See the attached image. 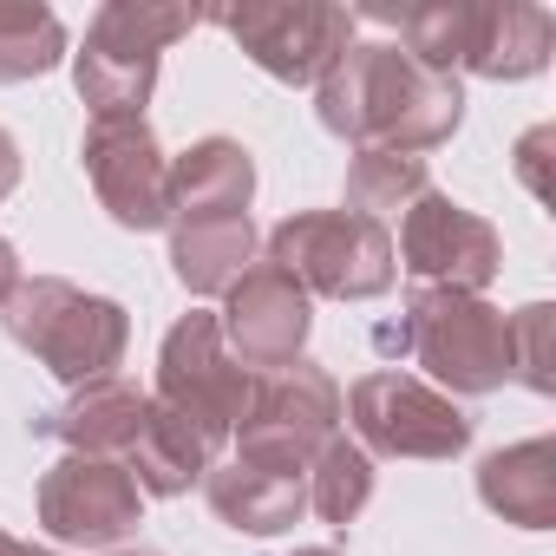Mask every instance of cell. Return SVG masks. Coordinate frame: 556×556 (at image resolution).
<instances>
[{"label": "cell", "mask_w": 556, "mask_h": 556, "mask_svg": "<svg viewBox=\"0 0 556 556\" xmlns=\"http://www.w3.org/2000/svg\"><path fill=\"white\" fill-rule=\"evenodd\" d=\"M361 452L380 458H458L471 445V419L452 406V393L400 374V367H374L354 380L348 393Z\"/></svg>", "instance_id": "ba28073f"}, {"label": "cell", "mask_w": 556, "mask_h": 556, "mask_svg": "<svg viewBox=\"0 0 556 556\" xmlns=\"http://www.w3.org/2000/svg\"><path fill=\"white\" fill-rule=\"evenodd\" d=\"M144 406H151V393H138L131 380L105 374V380H92V387H73V400H66L60 413H47L34 432L66 439V452L125 458L131 439H138V426H144Z\"/></svg>", "instance_id": "5bb4252c"}, {"label": "cell", "mask_w": 556, "mask_h": 556, "mask_svg": "<svg viewBox=\"0 0 556 556\" xmlns=\"http://www.w3.org/2000/svg\"><path fill=\"white\" fill-rule=\"evenodd\" d=\"M203 491H210V510L229 530H249V536H275V530H289L308 510V478L262 471V465H242V458L236 465H210Z\"/></svg>", "instance_id": "2e32d148"}, {"label": "cell", "mask_w": 556, "mask_h": 556, "mask_svg": "<svg viewBox=\"0 0 556 556\" xmlns=\"http://www.w3.org/2000/svg\"><path fill=\"white\" fill-rule=\"evenodd\" d=\"M79 157H86V177L118 229L170 223V157L157 151L144 118H92Z\"/></svg>", "instance_id": "7c38bea8"}, {"label": "cell", "mask_w": 556, "mask_h": 556, "mask_svg": "<svg viewBox=\"0 0 556 556\" xmlns=\"http://www.w3.org/2000/svg\"><path fill=\"white\" fill-rule=\"evenodd\" d=\"M138 517H144V491L131 484V471L118 458L66 452L40 478V523L53 543L105 549V543H125L138 530Z\"/></svg>", "instance_id": "8fae6325"}, {"label": "cell", "mask_w": 556, "mask_h": 556, "mask_svg": "<svg viewBox=\"0 0 556 556\" xmlns=\"http://www.w3.org/2000/svg\"><path fill=\"white\" fill-rule=\"evenodd\" d=\"M268 262L282 268L308 302L315 295H334V302L387 295L393 268H400L387 223L354 216V210H302L289 223H275L268 229Z\"/></svg>", "instance_id": "277c9868"}, {"label": "cell", "mask_w": 556, "mask_h": 556, "mask_svg": "<svg viewBox=\"0 0 556 556\" xmlns=\"http://www.w3.org/2000/svg\"><path fill=\"white\" fill-rule=\"evenodd\" d=\"M478 497L523 530L556 523V439H523L510 452H491L478 465Z\"/></svg>", "instance_id": "d6986e66"}, {"label": "cell", "mask_w": 556, "mask_h": 556, "mask_svg": "<svg viewBox=\"0 0 556 556\" xmlns=\"http://www.w3.org/2000/svg\"><path fill=\"white\" fill-rule=\"evenodd\" d=\"M374 497V458L348 439H328V452L308 465V510H321L328 523H354Z\"/></svg>", "instance_id": "603a6c76"}, {"label": "cell", "mask_w": 556, "mask_h": 556, "mask_svg": "<svg viewBox=\"0 0 556 556\" xmlns=\"http://www.w3.org/2000/svg\"><path fill=\"white\" fill-rule=\"evenodd\" d=\"M549 138H556V131H549V125H536V131L523 138V151H517V170H523V184H530L543 203H549V177H543V151H549Z\"/></svg>", "instance_id": "d4e9b609"}, {"label": "cell", "mask_w": 556, "mask_h": 556, "mask_svg": "<svg viewBox=\"0 0 556 556\" xmlns=\"http://www.w3.org/2000/svg\"><path fill=\"white\" fill-rule=\"evenodd\" d=\"M249 197H255V164L236 138H203L170 164V223L249 210Z\"/></svg>", "instance_id": "ffe728a7"}, {"label": "cell", "mask_w": 556, "mask_h": 556, "mask_svg": "<svg viewBox=\"0 0 556 556\" xmlns=\"http://www.w3.org/2000/svg\"><path fill=\"white\" fill-rule=\"evenodd\" d=\"M549 60V14L530 8V0H491L471 21V47L458 73L478 79H530Z\"/></svg>", "instance_id": "ac0fdd59"}, {"label": "cell", "mask_w": 556, "mask_h": 556, "mask_svg": "<svg viewBox=\"0 0 556 556\" xmlns=\"http://www.w3.org/2000/svg\"><path fill=\"white\" fill-rule=\"evenodd\" d=\"M255 262V229L249 210H223V216H177L170 223V268L190 295H223L236 275Z\"/></svg>", "instance_id": "e0dca14e"}, {"label": "cell", "mask_w": 556, "mask_h": 556, "mask_svg": "<svg viewBox=\"0 0 556 556\" xmlns=\"http://www.w3.org/2000/svg\"><path fill=\"white\" fill-rule=\"evenodd\" d=\"M341 439V387L315 361H289L249 380V406L236 419V458L262 471L308 478V465Z\"/></svg>", "instance_id": "5b68a950"}, {"label": "cell", "mask_w": 556, "mask_h": 556, "mask_svg": "<svg viewBox=\"0 0 556 556\" xmlns=\"http://www.w3.org/2000/svg\"><path fill=\"white\" fill-rule=\"evenodd\" d=\"M66 53V27L40 0H0V86L53 73Z\"/></svg>", "instance_id": "44dd1931"}, {"label": "cell", "mask_w": 556, "mask_h": 556, "mask_svg": "<svg viewBox=\"0 0 556 556\" xmlns=\"http://www.w3.org/2000/svg\"><path fill=\"white\" fill-rule=\"evenodd\" d=\"M249 367L223 348V328L210 308H190L170 334H164V354H157V393L170 413H184L210 445H223L249 406Z\"/></svg>", "instance_id": "9c48e42d"}, {"label": "cell", "mask_w": 556, "mask_h": 556, "mask_svg": "<svg viewBox=\"0 0 556 556\" xmlns=\"http://www.w3.org/2000/svg\"><path fill=\"white\" fill-rule=\"evenodd\" d=\"M315 99H321V125L334 138H348L354 151L419 157V151L445 144L465 118V86L445 73H426L393 40H354L328 66Z\"/></svg>", "instance_id": "6da1fadb"}, {"label": "cell", "mask_w": 556, "mask_h": 556, "mask_svg": "<svg viewBox=\"0 0 556 556\" xmlns=\"http://www.w3.org/2000/svg\"><path fill=\"white\" fill-rule=\"evenodd\" d=\"M549 328H556V308H549V302H530V308L510 315V380H523L530 393H549V387H556Z\"/></svg>", "instance_id": "cb8c5ba5"}, {"label": "cell", "mask_w": 556, "mask_h": 556, "mask_svg": "<svg viewBox=\"0 0 556 556\" xmlns=\"http://www.w3.org/2000/svg\"><path fill=\"white\" fill-rule=\"evenodd\" d=\"M295 556H341V549H295Z\"/></svg>", "instance_id": "f1b7e54d"}, {"label": "cell", "mask_w": 556, "mask_h": 556, "mask_svg": "<svg viewBox=\"0 0 556 556\" xmlns=\"http://www.w3.org/2000/svg\"><path fill=\"white\" fill-rule=\"evenodd\" d=\"M210 458H216V445H210L184 413H170L164 400H151V406H144V426H138V439H131V452H125L118 465L131 471L138 491H151V497H177V491L203 484Z\"/></svg>", "instance_id": "9a60e30c"}, {"label": "cell", "mask_w": 556, "mask_h": 556, "mask_svg": "<svg viewBox=\"0 0 556 556\" xmlns=\"http://www.w3.org/2000/svg\"><path fill=\"white\" fill-rule=\"evenodd\" d=\"M400 341L452 393H497L510 380V315H497L484 295L413 289Z\"/></svg>", "instance_id": "8992f818"}, {"label": "cell", "mask_w": 556, "mask_h": 556, "mask_svg": "<svg viewBox=\"0 0 556 556\" xmlns=\"http://www.w3.org/2000/svg\"><path fill=\"white\" fill-rule=\"evenodd\" d=\"M216 27L282 86H321L328 66L354 47V14L328 0H242L216 14Z\"/></svg>", "instance_id": "52a82bcc"}, {"label": "cell", "mask_w": 556, "mask_h": 556, "mask_svg": "<svg viewBox=\"0 0 556 556\" xmlns=\"http://www.w3.org/2000/svg\"><path fill=\"white\" fill-rule=\"evenodd\" d=\"M308 321H315V302H308L275 262H249L236 282L223 289V315H216L223 348H229L249 374H255V367L268 374V367L302 361Z\"/></svg>", "instance_id": "4fadbf2b"}, {"label": "cell", "mask_w": 556, "mask_h": 556, "mask_svg": "<svg viewBox=\"0 0 556 556\" xmlns=\"http://www.w3.org/2000/svg\"><path fill=\"white\" fill-rule=\"evenodd\" d=\"M426 190H432L426 157H406V151H354V164H348V210L354 216H374L380 223V210H406Z\"/></svg>", "instance_id": "7402d4cb"}, {"label": "cell", "mask_w": 556, "mask_h": 556, "mask_svg": "<svg viewBox=\"0 0 556 556\" xmlns=\"http://www.w3.org/2000/svg\"><path fill=\"white\" fill-rule=\"evenodd\" d=\"M0 556H53V549H34V543H21V536L0 530Z\"/></svg>", "instance_id": "83f0119b"}, {"label": "cell", "mask_w": 556, "mask_h": 556, "mask_svg": "<svg viewBox=\"0 0 556 556\" xmlns=\"http://www.w3.org/2000/svg\"><path fill=\"white\" fill-rule=\"evenodd\" d=\"M14 184H21V151H14V138L0 131V203L14 197Z\"/></svg>", "instance_id": "484cf974"}, {"label": "cell", "mask_w": 556, "mask_h": 556, "mask_svg": "<svg viewBox=\"0 0 556 556\" xmlns=\"http://www.w3.org/2000/svg\"><path fill=\"white\" fill-rule=\"evenodd\" d=\"M203 14L197 8H157V0H105L86 27V53H73L79 99L92 118H144V99L157 86V60L170 40H184Z\"/></svg>", "instance_id": "3957f363"}, {"label": "cell", "mask_w": 556, "mask_h": 556, "mask_svg": "<svg viewBox=\"0 0 556 556\" xmlns=\"http://www.w3.org/2000/svg\"><path fill=\"white\" fill-rule=\"evenodd\" d=\"M393 262L413 275L419 289H458V295H478L491 275L504 268V249H497V229H491L484 216H471L465 203L426 190V197L406 203V223H400Z\"/></svg>", "instance_id": "30bf717a"}, {"label": "cell", "mask_w": 556, "mask_h": 556, "mask_svg": "<svg viewBox=\"0 0 556 556\" xmlns=\"http://www.w3.org/2000/svg\"><path fill=\"white\" fill-rule=\"evenodd\" d=\"M14 348H27L47 374H60L66 387H92L105 380L118 361H125V341H131V315L112 302V295H86L60 275H34L8 295L0 308Z\"/></svg>", "instance_id": "7a4b0ae2"}, {"label": "cell", "mask_w": 556, "mask_h": 556, "mask_svg": "<svg viewBox=\"0 0 556 556\" xmlns=\"http://www.w3.org/2000/svg\"><path fill=\"white\" fill-rule=\"evenodd\" d=\"M21 289V255H14V242L0 236V308H8V295Z\"/></svg>", "instance_id": "4316f807"}, {"label": "cell", "mask_w": 556, "mask_h": 556, "mask_svg": "<svg viewBox=\"0 0 556 556\" xmlns=\"http://www.w3.org/2000/svg\"><path fill=\"white\" fill-rule=\"evenodd\" d=\"M125 556H144V549H125Z\"/></svg>", "instance_id": "f546056e"}]
</instances>
